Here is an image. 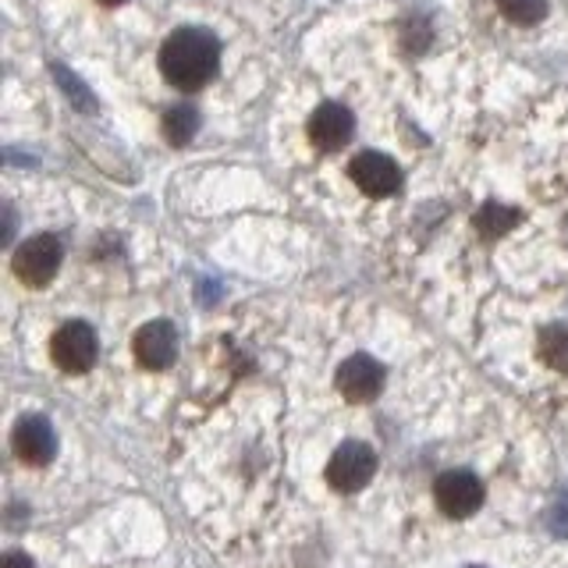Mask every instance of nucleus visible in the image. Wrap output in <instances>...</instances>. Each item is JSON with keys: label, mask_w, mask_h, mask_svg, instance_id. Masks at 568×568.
I'll use <instances>...</instances> for the list:
<instances>
[{"label": "nucleus", "mask_w": 568, "mask_h": 568, "mask_svg": "<svg viewBox=\"0 0 568 568\" xmlns=\"http://www.w3.org/2000/svg\"><path fill=\"white\" fill-rule=\"evenodd\" d=\"M217 64H221V43L203 29H178L160 47V71H164V79L171 85L185 89V93L206 85L217 75Z\"/></svg>", "instance_id": "f257e3e1"}, {"label": "nucleus", "mask_w": 568, "mask_h": 568, "mask_svg": "<svg viewBox=\"0 0 568 568\" xmlns=\"http://www.w3.org/2000/svg\"><path fill=\"white\" fill-rule=\"evenodd\" d=\"M61 256H64V248H61L58 239L36 235L14 253V274L22 277L26 284H32V288H43V284H50L53 274H58Z\"/></svg>", "instance_id": "423d86ee"}, {"label": "nucleus", "mask_w": 568, "mask_h": 568, "mask_svg": "<svg viewBox=\"0 0 568 568\" xmlns=\"http://www.w3.org/2000/svg\"><path fill=\"white\" fill-rule=\"evenodd\" d=\"M540 359L550 369L568 373V327L565 324H550L540 331Z\"/></svg>", "instance_id": "f8f14e48"}, {"label": "nucleus", "mask_w": 568, "mask_h": 568, "mask_svg": "<svg viewBox=\"0 0 568 568\" xmlns=\"http://www.w3.org/2000/svg\"><path fill=\"white\" fill-rule=\"evenodd\" d=\"M434 501L448 519H469L484 505V484L466 469H448L437 476Z\"/></svg>", "instance_id": "7ed1b4c3"}, {"label": "nucleus", "mask_w": 568, "mask_h": 568, "mask_svg": "<svg viewBox=\"0 0 568 568\" xmlns=\"http://www.w3.org/2000/svg\"><path fill=\"white\" fill-rule=\"evenodd\" d=\"M0 568H32V561H29L26 555H8Z\"/></svg>", "instance_id": "2eb2a0df"}, {"label": "nucleus", "mask_w": 568, "mask_h": 568, "mask_svg": "<svg viewBox=\"0 0 568 568\" xmlns=\"http://www.w3.org/2000/svg\"><path fill=\"white\" fill-rule=\"evenodd\" d=\"M373 473H377V452L366 440H345L327 462V484L337 494H355L363 490Z\"/></svg>", "instance_id": "f03ea898"}, {"label": "nucleus", "mask_w": 568, "mask_h": 568, "mask_svg": "<svg viewBox=\"0 0 568 568\" xmlns=\"http://www.w3.org/2000/svg\"><path fill=\"white\" fill-rule=\"evenodd\" d=\"M355 132V118L345 111L342 103H320L310 118V142L316 150H342Z\"/></svg>", "instance_id": "6e6552de"}, {"label": "nucleus", "mask_w": 568, "mask_h": 568, "mask_svg": "<svg viewBox=\"0 0 568 568\" xmlns=\"http://www.w3.org/2000/svg\"><path fill=\"white\" fill-rule=\"evenodd\" d=\"M515 224H519V210L501 206V203H484V210L476 213L479 235H487V239H501V235H508V231H511Z\"/></svg>", "instance_id": "9b49d317"}, {"label": "nucleus", "mask_w": 568, "mask_h": 568, "mask_svg": "<svg viewBox=\"0 0 568 568\" xmlns=\"http://www.w3.org/2000/svg\"><path fill=\"white\" fill-rule=\"evenodd\" d=\"M135 359L146 369H168L178 352V334L168 320H153V324L135 331Z\"/></svg>", "instance_id": "1a4fd4ad"}, {"label": "nucleus", "mask_w": 568, "mask_h": 568, "mask_svg": "<svg viewBox=\"0 0 568 568\" xmlns=\"http://www.w3.org/2000/svg\"><path fill=\"white\" fill-rule=\"evenodd\" d=\"M348 178L355 182V189H359L363 195H373V200H387V195H395L402 185L398 164L377 150H366V153L355 156L348 164Z\"/></svg>", "instance_id": "39448f33"}, {"label": "nucleus", "mask_w": 568, "mask_h": 568, "mask_svg": "<svg viewBox=\"0 0 568 568\" xmlns=\"http://www.w3.org/2000/svg\"><path fill=\"white\" fill-rule=\"evenodd\" d=\"M381 387H384V369L377 359H369L363 352L348 355V359L337 366V390H342V398L348 405H369L381 395Z\"/></svg>", "instance_id": "0eeeda50"}, {"label": "nucleus", "mask_w": 568, "mask_h": 568, "mask_svg": "<svg viewBox=\"0 0 568 568\" xmlns=\"http://www.w3.org/2000/svg\"><path fill=\"white\" fill-rule=\"evenodd\" d=\"M497 8L515 26H537L547 14V0H497Z\"/></svg>", "instance_id": "4468645a"}, {"label": "nucleus", "mask_w": 568, "mask_h": 568, "mask_svg": "<svg viewBox=\"0 0 568 568\" xmlns=\"http://www.w3.org/2000/svg\"><path fill=\"white\" fill-rule=\"evenodd\" d=\"M97 331L82 320H68L53 334V363L64 373H85L97 363Z\"/></svg>", "instance_id": "20e7f679"}, {"label": "nucleus", "mask_w": 568, "mask_h": 568, "mask_svg": "<svg viewBox=\"0 0 568 568\" xmlns=\"http://www.w3.org/2000/svg\"><path fill=\"white\" fill-rule=\"evenodd\" d=\"M11 448H14L18 458L29 462V466H43V462H50L53 452H58V440H53V430H50V423H47V419H40V416H26L22 423L14 426Z\"/></svg>", "instance_id": "9d476101"}, {"label": "nucleus", "mask_w": 568, "mask_h": 568, "mask_svg": "<svg viewBox=\"0 0 568 568\" xmlns=\"http://www.w3.org/2000/svg\"><path fill=\"white\" fill-rule=\"evenodd\" d=\"M100 4H106V8H111V4H124V0H100Z\"/></svg>", "instance_id": "dca6fc26"}, {"label": "nucleus", "mask_w": 568, "mask_h": 568, "mask_svg": "<svg viewBox=\"0 0 568 568\" xmlns=\"http://www.w3.org/2000/svg\"><path fill=\"white\" fill-rule=\"evenodd\" d=\"M195 129H200V114H195L192 106H171V111L164 114V135L174 142V146L192 142Z\"/></svg>", "instance_id": "ddd939ff"}]
</instances>
